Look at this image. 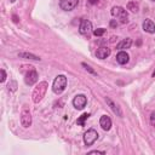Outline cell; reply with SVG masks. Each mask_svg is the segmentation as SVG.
<instances>
[{
  "instance_id": "9a60e30c",
  "label": "cell",
  "mask_w": 155,
  "mask_h": 155,
  "mask_svg": "<svg viewBox=\"0 0 155 155\" xmlns=\"http://www.w3.org/2000/svg\"><path fill=\"white\" fill-rule=\"evenodd\" d=\"M131 45H132V40H131L130 38H126V39H124L123 41H120V43L116 45V49H119V50L130 49V48H131Z\"/></svg>"
},
{
  "instance_id": "ffe728a7",
  "label": "cell",
  "mask_w": 155,
  "mask_h": 155,
  "mask_svg": "<svg viewBox=\"0 0 155 155\" xmlns=\"http://www.w3.org/2000/svg\"><path fill=\"white\" fill-rule=\"evenodd\" d=\"M83 67H84V68H85V69H86L87 72H90L91 74H95V75H96V72H95V70H93V69L91 68V67H90V65H87L86 63H83Z\"/></svg>"
},
{
  "instance_id": "277c9868",
  "label": "cell",
  "mask_w": 155,
  "mask_h": 155,
  "mask_svg": "<svg viewBox=\"0 0 155 155\" xmlns=\"http://www.w3.org/2000/svg\"><path fill=\"white\" fill-rule=\"evenodd\" d=\"M21 124L24 129H28L32 125V113L29 110V108L27 105L22 107V112H21Z\"/></svg>"
},
{
  "instance_id": "2e32d148",
  "label": "cell",
  "mask_w": 155,
  "mask_h": 155,
  "mask_svg": "<svg viewBox=\"0 0 155 155\" xmlns=\"http://www.w3.org/2000/svg\"><path fill=\"white\" fill-rule=\"evenodd\" d=\"M18 57H21V58H25V59L40 61V57H39V56H35V55H33V53H28V52H21V53H18Z\"/></svg>"
},
{
  "instance_id": "e0dca14e",
  "label": "cell",
  "mask_w": 155,
  "mask_h": 155,
  "mask_svg": "<svg viewBox=\"0 0 155 155\" xmlns=\"http://www.w3.org/2000/svg\"><path fill=\"white\" fill-rule=\"evenodd\" d=\"M127 10H130L131 12H138L139 5L136 1H130L129 4H127Z\"/></svg>"
},
{
  "instance_id": "8992f818",
  "label": "cell",
  "mask_w": 155,
  "mask_h": 155,
  "mask_svg": "<svg viewBox=\"0 0 155 155\" xmlns=\"http://www.w3.org/2000/svg\"><path fill=\"white\" fill-rule=\"evenodd\" d=\"M79 0H59V8L64 11H72L78 6Z\"/></svg>"
},
{
  "instance_id": "d4e9b609",
  "label": "cell",
  "mask_w": 155,
  "mask_h": 155,
  "mask_svg": "<svg viewBox=\"0 0 155 155\" xmlns=\"http://www.w3.org/2000/svg\"><path fill=\"white\" fill-rule=\"evenodd\" d=\"M89 154H105V152H99V150H92Z\"/></svg>"
},
{
  "instance_id": "52a82bcc",
  "label": "cell",
  "mask_w": 155,
  "mask_h": 155,
  "mask_svg": "<svg viewBox=\"0 0 155 155\" xmlns=\"http://www.w3.org/2000/svg\"><path fill=\"white\" fill-rule=\"evenodd\" d=\"M38 73H37V70L34 69V68H32V69H29V72L28 73H25V78H24V83L27 84V85H29V86H32V85H34L37 81H38Z\"/></svg>"
},
{
  "instance_id": "3957f363",
  "label": "cell",
  "mask_w": 155,
  "mask_h": 155,
  "mask_svg": "<svg viewBox=\"0 0 155 155\" xmlns=\"http://www.w3.org/2000/svg\"><path fill=\"white\" fill-rule=\"evenodd\" d=\"M112 15H113L114 17H116L121 24L127 23V19H129V15H127V12H126L125 9L120 8V6H114V8L112 9Z\"/></svg>"
},
{
  "instance_id": "603a6c76",
  "label": "cell",
  "mask_w": 155,
  "mask_h": 155,
  "mask_svg": "<svg viewBox=\"0 0 155 155\" xmlns=\"http://www.w3.org/2000/svg\"><path fill=\"white\" fill-rule=\"evenodd\" d=\"M5 80H6V73H5V70H4V69H1V79H0V81L4 83Z\"/></svg>"
},
{
  "instance_id": "30bf717a",
  "label": "cell",
  "mask_w": 155,
  "mask_h": 155,
  "mask_svg": "<svg viewBox=\"0 0 155 155\" xmlns=\"http://www.w3.org/2000/svg\"><path fill=\"white\" fill-rule=\"evenodd\" d=\"M110 52L112 51H110L109 48H107V46H101V48H98V50L96 52V56L99 59H104V58H107L108 56L110 55Z\"/></svg>"
},
{
  "instance_id": "7c38bea8",
  "label": "cell",
  "mask_w": 155,
  "mask_h": 155,
  "mask_svg": "<svg viewBox=\"0 0 155 155\" xmlns=\"http://www.w3.org/2000/svg\"><path fill=\"white\" fill-rule=\"evenodd\" d=\"M143 30L147 32V33H155V23L152 21V19H145L143 22Z\"/></svg>"
},
{
  "instance_id": "8fae6325",
  "label": "cell",
  "mask_w": 155,
  "mask_h": 155,
  "mask_svg": "<svg viewBox=\"0 0 155 155\" xmlns=\"http://www.w3.org/2000/svg\"><path fill=\"white\" fill-rule=\"evenodd\" d=\"M99 125H101V127H102L104 131H109L110 127H112V120H110V118L107 116V115H103L102 118H101V120H99Z\"/></svg>"
},
{
  "instance_id": "44dd1931",
  "label": "cell",
  "mask_w": 155,
  "mask_h": 155,
  "mask_svg": "<svg viewBox=\"0 0 155 155\" xmlns=\"http://www.w3.org/2000/svg\"><path fill=\"white\" fill-rule=\"evenodd\" d=\"M8 87H9V90H11L12 92H13V91H16V89H17V84H16V81H12L11 85L9 84Z\"/></svg>"
},
{
  "instance_id": "f1b7e54d",
  "label": "cell",
  "mask_w": 155,
  "mask_h": 155,
  "mask_svg": "<svg viewBox=\"0 0 155 155\" xmlns=\"http://www.w3.org/2000/svg\"><path fill=\"white\" fill-rule=\"evenodd\" d=\"M153 78H155V72H154V73H153Z\"/></svg>"
},
{
  "instance_id": "484cf974",
  "label": "cell",
  "mask_w": 155,
  "mask_h": 155,
  "mask_svg": "<svg viewBox=\"0 0 155 155\" xmlns=\"http://www.w3.org/2000/svg\"><path fill=\"white\" fill-rule=\"evenodd\" d=\"M97 1H98V0H89V3H90V4H92V5H93V4H96Z\"/></svg>"
},
{
  "instance_id": "d6986e66",
  "label": "cell",
  "mask_w": 155,
  "mask_h": 155,
  "mask_svg": "<svg viewBox=\"0 0 155 155\" xmlns=\"http://www.w3.org/2000/svg\"><path fill=\"white\" fill-rule=\"evenodd\" d=\"M104 33H105V29L104 28H98V29H96L95 32H93V34H95L96 37H102Z\"/></svg>"
},
{
  "instance_id": "7a4b0ae2",
  "label": "cell",
  "mask_w": 155,
  "mask_h": 155,
  "mask_svg": "<svg viewBox=\"0 0 155 155\" xmlns=\"http://www.w3.org/2000/svg\"><path fill=\"white\" fill-rule=\"evenodd\" d=\"M67 87V76L65 75H57L56 79L53 80L52 84V91L56 95H61Z\"/></svg>"
},
{
  "instance_id": "ba28073f",
  "label": "cell",
  "mask_w": 155,
  "mask_h": 155,
  "mask_svg": "<svg viewBox=\"0 0 155 155\" xmlns=\"http://www.w3.org/2000/svg\"><path fill=\"white\" fill-rule=\"evenodd\" d=\"M86 103H87V98H86L85 95H78V96L74 97V99H73V105L75 107L76 109H79V110L84 109Z\"/></svg>"
},
{
  "instance_id": "5b68a950",
  "label": "cell",
  "mask_w": 155,
  "mask_h": 155,
  "mask_svg": "<svg viewBox=\"0 0 155 155\" xmlns=\"http://www.w3.org/2000/svg\"><path fill=\"white\" fill-rule=\"evenodd\" d=\"M98 138V133L96 130H93V129H90V130H87L84 134V142L86 145H92L93 143L96 142V139Z\"/></svg>"
},
{
  "instance_id": "5bb4252c",
  "label": "cell",
  "mask_w": 155,
  "mask_h": 155,
  "mask_svg": "<svg viewBox=\"0 0 155 155\" xmlns=\"http://www.w3.org/2000/svg\"><path fill=\"white\" fill-rule=\"evenodd\" d=\"M105 101H107V103L109 104V107L112 108V110H113L114 113H115V114H116L118 116H123V113H121L120 108H119V107H118V105H116L115 103H114V102H113V101H112V99H110L109 97H105Z\"/></svg>"
},
{
  "instance_id": "ac0fdd59",
  "label": "cell",
  "mask_w": 155,
  "mask_h": 155,
  "mask_svg": "<svg viewBox=\"0 0 155 155\" xmlns=\"http://www.w3.org/2000/svg\"><path fill=\"white\" fill-rule=\"evenodd\" d=\"M89 116H90V114H87V113L83 114V115L76 120V124H78V125H80V126H84V125H85V121L87 120V118H89Z\"/></svg>"
},
{
  "instance_id": "f546056e",
  "label": "cell",
  "mask_w": 155,
  "mask_h": 155,
  "mask_svg": "<svg viewBox=\"0 0 155 155\" xmlns=\"http://www.w3.org/2000/svg\"><path fill=\"white\" fill-rule=\"evenodd\" d=\"M153 1H155V0H153Z\"/></svg>"
},
{
  "instance_id": "6da1fadb",
  "label": "cell",
  "mask_w": 155,
  "mask_h": 155,
  "mask_svg": "<svg viewBox=\"0 0 155 155\" xmlns=\"http://www.w3.org/2000/svg\"><path fill=\"white\" fill-rule=\"evenodd\" d=\"M48 87H49V84L46 81H41L39 83L34 90H33V93H32V99L34 103H39L44 97H45V93L48 91Z\"/></svg>"
},
{
  "instance_id": "83f0119b",
  "label": "cell",
  "mask_w": 155,
  "mask_h": 155,
  "mask_svg": "<svg viewBox=\"0 0 155 155\" xmlns=\"http://www.w3.org/2000/svg\"><path fill=\"white\" fill-rule=\"evenodd\" d=\"M10 1H11V3H15V1H16V0H10Z\"/></svg>"
},
{
  "instance_id": "4316f807",
  "label": "cell",
  "mask_w": 155,
  "mask_h": 155,
  "mask_svg": "<svg viewBox=\"0 0 155 155\" xmlns=\"http://www.w3.org/2000/svg\"><path fill=\"white\" fill-rule=\"evenodd\" d=\"M13 22H18V18H17V16H13Z\"/></svg>"
},
{
  "instance_id": "9c48e42d",
  "label": "cell",
  "mask_w": 155,
  "mask_h": 155,
  "mask_svg": "<svg viewBox=\"0 0 155 155\" xmlns=\"http://www.w3.org/2000/svg\"><path fill=\"white\" fill-rule=\"evenodd\" d=\"M92 30V23L89 21V19H83L80 22V25H79V32L81 33L84 35H89Z\"/></svg>"
},
{
  "instance_id": "cb8c5ba5",
  "label": "cell",
  "mask_w": 155,
  "mask_h": 155,
  "mask_svg": "<svg viewBox=\"0 0 155 155\" xmlns=\"http://www.w3.org/2000/svg\"><path fill=\"white\" fill-rule=\"evenodd\" d=\"M110 27H112V28H116V27H118L116 19H112V21H110Z\"/></svg>"
},
{
  "instance_id": "4fadbf2b",
  "label": "cell",
  "mask_w": 155,
  "mask_h": 155,
  "mask_svg": "<svg viewBox=\"0 0 155 155\" xmlns=\"http://www.w3.org/2000/svg\"><path fill=\"white\" fill-rule=\"evenodd\" d=\"M129 59H130V57L127 55V52H125V51H120L116 55V61L119 64H126L129 62Z\"/></svg>"
},
{
  "instance_id": "7402d4cb",
  "label": "cell",
  "mask_w": 155,
  "mask_h": 155,
  "mask_svg": "<svg viewBox=\"0 0 155 155\" xmlns=\"http://www.w3.org/2000/svg\"><path fill=\"white\" fill-rule=\"evenodd\" d=\"M150 124H152V126L155 127V112H153L150 115Z\"/></svg>"
}]
</instances>
